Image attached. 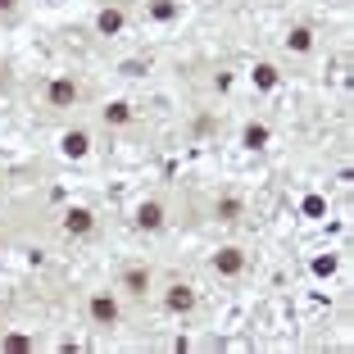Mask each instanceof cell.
I'll return each instance as SVG.
<instances>
[{
    "mask_svg": "<svg viewBox=\"0 0 354 354\" xmlns=\"http://www.w3.org/2000/svg\"><path fill=\"white\" fill-rule=\"evenodd\" d=\"M286 50H295V55H309V50H313V28H309V23H295V28H291V37H286Z\"/></svg>",
    "mask_w": 354,
    "mask_h": 354,
    "instance_id": "obj_12",
    "label": "cell"
},
{
    "mask_svg": "<svg viewBox=\"0 0 354 354\" xmlns=\"http://www.w3.org/2000/svg\"><path fill=\"white\" fill-rule=\"evenodd\" d=\"M59 150H64V159H86L91 155V132L86 127H68L59 136Z\"/></svg>",
    "mask_w": 354,
    "mask_h": 354,
    "instance_id": "obj_6",
    "label": "cell"
},
{
    "mask_svg": "<svg viewBox=\"0 0 354 354\" xmlns=\"http://www.w3.org/2000/svg\"><path fill=\"white\" fill-rule=\"evenodd\" d=\"M281 82V73H277V64H254V86H259V91H272V86Z\"/></svg>",
    "mask_w": 354,
    "mask_h": 354,
    "instance_id": "obj_14",
    "label": "cell"
},
{
    "mask_svg": "<svg viewBox=\"0 0 354 354\" xmlns=\"http://www.w3.org/2000/svg\"><path fill=\"white\" fill-rule=\"evenodd\" d=\"M177 14H182L177 0H155V5H150V19H155V23H173Z\"/></svg>",
    "mask_w": 354,
    "mask_h": 354,
    "instance_id": "obj_15",
    "label": "cell"
},
{
    "mask_svg": "<svg viewBox=\"0 0 354 354\" xmlns=\"http://www.w3.org/2000/svg\"><path fill=\"white\" fill-rule=\"evenodd\" d=\"M241 214H245V205H241L236 196H223L218 205H214V218L218 223H241Z\"/></svg>",
    "mask_w": 354,
    "mask_h": 354,
    "instance_id": "obj_13",
    "label": "cell"
},
{
    "mask_svg": "<svg viewBox=\"0 0 354 354\" xmlns=\"http://www.w3.org/2000/svg\"><path fill=\"white\" fill-rule=\"evenodd\" d=\"M28 345H32L28 336H5V350H28Z\"/></svg>",
    "mask_w": 354,
    "mask_h": 354,
    "instance_id": "obj_17",
    "label": "cell"
},
{
    "mask_svg": "<svg viewBox=\"0 0 354 354\" xmlns=\"http://www.w3.org/2000/svg\"><path fill=\"white\" fill-rule=\"evenodd\" d=\"M100 118H104L109 127H127L136 114H132V104H127V100H109V104L100 109Z\"/></svg>",
    "mask_w": 354,
    "mask_h": 354,
    "instance_id": "obj_10",
    "label": "cell"
},
{
    "mask_svg": "<svg viewBox=\"0 0 354 354\" xmlns=\"http://www.w3.org/2000/svg\"><path fill=\"white\" fill-rule=\"evenodd\" d=\"M19 14V0H0V19H14Z\"/></svg>",
    "mask_w": 354,
    "mask_h": 354,
    "instance_id": "obj_18",
    "label": "cell"
},
{
    "mask_svg": "<svg viewBox=\"0 0 354 354\" xmlns=\"http://www.w3.org/2000/svg\"><path fill=\"white\" fill-rule=\"evenodd\" d=\"M77 95H82V86H77L68 73H59V77H50V82H46V100H50V109H73Z\"/></svg>",
    "mask_w": 354,
    "mask_h": 354,
    "instance_id": "obj_2",
    "label": "cell"
},
{
    "mask_svg": "<svg viewBox=\"0 0 354 354\" xmlns=\"http://www.w3.org/2000/svg\"><path fill=\"white\" fill-rule=\"evenodd\" d=\"M313 272H318V277H332V272H336V259H332V254H327V259H318V263H313Z\"/></svg>",
    "mask_w": 354,
    "mask_h": 354,
    "instance_id": "obj_16",
    "label": "cell"
},
{
    "mask_svg": "<svg viewBox=\"0 0 354 354\" xmlns=\"http://www.w3.org/2000/svg\"><path fill=\"white\" fill-rule=\"evenodd\" d=\"M268 141H272L268 123H245V132H241V146H245V150H263Z\"/></svg>",
    "mask_w": 354,
    "mask_h": 354,
    "instance_id": "obj_11",
    "label": "cell"
},
{
    "mask_svg": "<svg viewBox=\"0 0 354 354\" xmlns=\"http://www.w3.org/2000/svg\"><path fill=\"white\" fill-rule=\"evenodd\" d=\"M118 291H123V295H136V300H141V295L150 291V268H146V263H127L123 277H118Z\"/></svg>",
    "mask_w": 354,
    "mask_h": 354,
    "instance_id": "obj_4",
    "label": "cell"
},
{
    "mask_svg": "<svg viewBox=\"0 0 354 354\" xmlns=\"http://www.w3.org/2000/svg\"><path fill=\"white\" fill-rule=\"evenodd\" d=\"M123 28H127V14L123 10H109V5H104V10L95 14V32H100V37H118Z\"/></svg>",
    "mask_w": 354,
    "mask_h": 354,
    "instance_id": "obj_9",
    "label": "cell"
},
{
    "mask_svg": "<svg viewBox=\"0 0 354 354\" xmlns=\"http://www.w3.org/2000/svg\"><path fill=\"white\" fill-rule=\"evenodd\" d=\"M86 318H91L95 327H114L118 323V295L114 291H95L91 300H86Z\"/></svg>",
    "mask_w": 354,
    "mask_h": 354,
    "instance_id": "obj_1",
    "label": "cell"
},
{
    "mask_svg": "<svg viewBox=\"0 0 354 354\" xmlns=\"http://www.w3.org/2000/svg\"><path fill=\"white\" fill-rule=\"evenodd\" d=\"M209 268L218 272V277H241L245 272V250L241 245H223V250L209 254Z\"/></svg>",
    "mask_w": 354,
    "mask_h": 354,
    "instance_id": "obj_3",
    "label": "cell"
},
{
    "mask_svg": "<svg viewBox=\"0 0 354 354\" xmlns=\"http://www.w3.org/2000/svg\"><path fill=\"white\" fill-rule=\"evenodd\" d=\"M64 232H68V236H91L95 232V214L82 209V205H73L68 214H64Z\"/></svg>",
    "mask_w": 354,
    "mask_h": 354,
    "instance_id": "obj_8",
    "label": "cell"
},
{
    "mask_svg": "<svg viewBox=\"0 0 354 354\" xmlns=\"http://www.w3.org/2000/svg\"><path fill=\"white\" fill-rule=\"evenodd\" d=\"M164 309L168 313H191L196 309V291H191L187 281H173V286L164 291Z\"/></svg>",
    "mask_w": 354,
    "mask_h": 354,
    "instance_id": "obj_7",
    "label": "cell"
},
{
    "mask_svg": "<svg viewBox=\"0 0 354 354\" xmlns=\"http://www.w3.org/2000/svg\"><path fill=\"white\" fill-rule=\"evenodd\" d=\"M164 223H168L164 200H141V205H136V227H141V232H159Z\"/></svg>",
    "mask_w": 354,
    "mask_h": 354,
    "instance_id": "obj_5",
    "label": "cell"
}]
</instances>
